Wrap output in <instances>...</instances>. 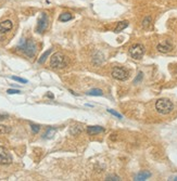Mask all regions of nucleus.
<instances>
[{
    "mask_svg": "<svg viewBox=\"0 0 177 181\" xmlns=\"http://www.w3.org/2000/svg\"><path fill=\"white\" fill-rule=\"evenodd\" d=\"M16 49L20 50L21 52L24 53L28 58H33L35 56L37 52V46L35 41L32 39H22L21 43H18V46L16 47Z\"/></svg>",
    "mask_w": 177,
    "mask_h": 181,
    "instance_id": "obj_1",
    "label": "nucleus"
},
{
    "mask_svg": "<svg viewBox=\"0 0 177 181\" xmlns=\"http://www.w3.org/2000/svg\"><path fill=\"white\" fill-rule=\"evenodd\" d=\"M156 112L161 115H168L171 114L174 110V104L171 100L168 99H159L158 101L156 102Z\"/></svg>",
    "mask_w": 177,
    "mask_h": 181,
    "instance_id": "obj_2",
    "label": "nucleus"
},
{
    "mask_svg": "<svg viewBox=\"0 0 177 181\" xmlns=\"http://www.w3.org/2000/svg\"><path fill=\"white\" fill-rule=\"evenodd\" d=\"M67 65V58L61 52L52 54L50 58V66L52 68H64Z\"/></svg>",
    "mask_w": 177,
    "mask_h": 181,
    "instance_id": "obj_3",
    "label": "nucleus"
},
{
    "mask_svg": "<svg viewBox=\"0 0 177 181\" xmlns=\"http://www.w3.org/2000/svg\"><path fill=\"white\" fill-rule=\"evenodd\" d=\"M111 75H112V77L114 79L125 81V80L128 79L129 72L127 71L125 67H123V66H114V67L112 68Z\"/></svg>",
    "mask_w": 177,
    "mask_h": 181,
    "instance_id": "obj_4",
    "label": "nucleus"
},
{
    "mask_svg": "<svg viewBox=\"0 0 177 181\" xmlns=\"http://www.w3.org/2000/svg\"><path fill=\"white\" fill-rule=\"evenodd\" d=\"M129 55L135 60H140L145 54V47L141 43H136L134 46H131L128 50Z\"/></svg>",
    "mask_w": 177,
    "mask_h": 181,
    "instance_id": "obj_5",
    "label": "nucleus"
},
{
    "mask_svg": "<svg viewBox=\"0 0 177 181\" xmlns=\"http://www.w3.org/2000/svg\"><path fill=\"white\" fill-rule=\"evenodd\" d=\"M12 28H13L12 21L6 20V21L0 22V41L4 40L7 34H8L9 32L12 31Z\"/></svg>",
    "mask_w": 177,
    "mask_h": 181,
    "instance_id": "obj_6",
    "label": "nucleus"
},
{
    "mask_svg": "<svg viewBox=\"0 0 177 181\" xmlns=\"http://www.w3.org/2000/svg\"><path fill=\"white\" fill-rule=\"evenodd\" d=\"M49 25V18L47 15V13H41L39 20H38V23H37V27H36V32L39 33V34H43L44 32L46 31L48 28Z\"/></svg>",
    "mask_w": 177,
    "mask_h": 181,
    "instance_id": "obj_7",
    "label": "nucleus"
},
{
    "mask_svg": "<svg viewBox=\"0 0 177 181\" xmlns=\"http://www.w3.org/2000/svg\"><path fill=\"white\" fill-rule=\"evenodd\" d=\"M13 162L12 155L6 147H0V165H10Z\"/></svg>",
    "mask_w": 177,
    "mask_h": 181,
    "instance_id": "obj_8",
    "label": "nucleus"
},
{
    "mask_svg": "<svg viewBox=\"0 0 177 181\" xmlns=\"http://www.w3.org/2000/svg\"><path fill=\"white\" fill-rule=\"evenodd\" d=\"M156 49L159 52H162V53H167L170 52L172 49H173V46H172V43L168 41V40H165L164 43H159L158 46H156Z\"/></svg>",
    "mask_w": 177,
    "mask_h": 181,
    "instance_id": "obj_9",
    "label": "nucleus"
},
{
    "mask_svg": "<svg viewBox=\"0 0 177 181\" xmlns=\"http://www.w3.org/2000/svg\"><path fill=\"white\" fill-rule=\"evenodd\" d=\"M104 131V128L101 126H89L87 127V133L89 136H95Z\"/></svg>",
    "mask_w": 177,
    "mask_h": 181,
    "instance_id": "obj_10",
    "label": "nucleus"
},
{
    "mask_svg": "<svg viewBox=\"0 0 177 181\" xmlns=\"http://www.w3.org/2000/svg\"><path fill=\"white\" fill-rule=\"evenodd\" d=\"M150 177H151V172L145 170V171L138 172L137 175L134 177V180L135 181H145V180H147L148 178H150Z\"/></svg>",
    "mask_w": 177,
    "mask_h": 181,
    "instance_id": "obj_11",
    "label": "nucleus"
},
{
    "mask_svg": "<svg viewBox=\"0 0 177 181\" xmlns=\"http://www.w3.org/2000/svg\"><path fill=\"white\" fill-rule=\"evenodd\" d=\"M128 26V21H122V22H119L116 27L114 28V33H121L122 31H124L126 27Z\"/></svg>",
    "mask_w": 177,
    "mask_h": 181,
    "instance_id": "obj_12",
    "label": "nucleus"
},
{
    "mask_svg": "<svg viewBox=\"0 0 177 181\" xmlns=\"http://www.w3.org/2000/svg\"><path fill=\"white\" fill-rule=\"evenodd\" d=\"M72 18H73V15H72L70 12H63L60 14V16H59V21L67 22V21H71Z\"/></svg>",
    "mask_w": 177,
    "mask_h": 181,
    "instance_id": "obj_13",
    "label": "nucleus"
},
{
    "mask_svg": "<svg viewBox=\"0 0 177 181\" xmlns=\"http://www.w3.org/2000/svg\"><path fill=\"white\" fill-rule=\"evenodd\" d=\"M83 128L80 126H72L70 128V133L72 136H78L80 133H82Z\"/></svg>",
    "mask_w": 177,
    "mask_h": 181,
    "instance_id": "obj_14",
    "label": "nucleus"
},
{
    "mask_svg": "<svg viewBox=\"0 0 177 181\" xmlns=\"http://www.w3.org/2000/svg\"><path fill=\"white\" fill-rule=\"evenodd\" d=\"M86 95H92V97H100V95H103V92H102V90L101 89H97V88H95V89H91V90H89L88 92H86Z\"/></svg>",
    "mask_w": 177,
    "mask_h": 181,
    "instance_id": "obj_15",
    "label": "nucleus"
},
{
    "mask_svg": "<svg viewBox=\"0 0 177 181\" xmlns=\"http://www.w3.org/2000/svg\"><path fill=\"white\" fill-rule=\"evenodd\" d=\"M55 131H57V129H55V128H52V127H49V128L47 129L46 133L44 135V139L52 138V137H53V135H55Z\"/></svg>",
    "mask_w": 177,
    "mask_h": 181,
    "instance_id": "obj_16",
    "label": "nucleus"
},
{
    "mask_svg": "<svg viewBox=\"0 0 177 181\" xmlns=\"http://www.w3.org/2000/svg\"><path fill=\"white\" fill-rule=\"evenodd\" d=\"M51 52H52V49H48V50H47L46 52H45L43 55H41V56H40V59L38 60V63H39V64H43V63H45V61H46L47 58H48L49 54H50Z\"/></svg>",
    "mask_w": 177,
    "mask_h": 181,
    "instance_id": "obj_17",
    "label": "nucleus"
},
{
    "mask_svg": "<svg viewBox=\"0 0 177 181\" xmlns=\"http://www.w3.org/2000/svg\"><path fill=\"white\" fill-rule=\"evenodd\" d=\"M151 21H152V18H151V16H146V18L142 20V27L145 28V29H147V28H149V26L151 25Z\"/></svg>",
    "mask_w": 177,
    "mask_h": 181,
    "instance_id": "obj_18",
    "label": "nucleus"
},
{
    "mask_svg": "<svg viewBox=\"0 0 177 181\" xmlns=\"http://www.w3.org/2000/svg\"><path fill=\"white\" fill-rule=\"evenodd\" d=\"M10 132H11V128L9 126L0 125V135H6V133H10Z\"/></svg>",
    "mask_w": 177,
    "mask_h": 181,
    "instance_id": "obj_19",
    "label": "nucleus"
},
{
    "mask_svg": "<svg viewBox=\"0 0 177 181\" xmlns=\"http://www.w3.org/2000/svg\"><path fill=\"white\" fill-rule=\"evenodd\" d=\"M108 112H109V113H110V114H112L113 116H115V117H117V118H119V119H122V118H123L122 115H121V114H119V112H116V111L111 110V108H109V110H108Z\"/></svg>",
    "mask_w": 177,
    "mask_h": 181,
    "instance_id": "obj_20",
    "label": "nucleus"
},
{
    "mask_svg": "<svg viewBox=\"0 0 177 181\" xmlns=\"http://www.w3.org/2000/svg\"><path fill=\"white\" fill-rule=\"evenodd\" d=\"M142 78H144V73H142V72H139V73H138V75H137V77L135 78L134 84H138L139 81H141V80H142Z\"/></svg>",
    "mask_w": 177,
    "mask_h": 181,
    "instance_id": "obj_21",
    "label": "nucleus"
},
{
    "mask_svg": "<svg viewBox=\"0 0 177 181\" xmlns=\"http://www.w3.org/2000/svg\"><path fill=\"white\" fill-rule=\"evenodd\" d=\"M31 128H32V131H33L34 133H38L40 130V126H38V125H34V124L31 125Z\"/></svg>",
    "mask_w": 177,
    "mask_h": 181,
    "instance_id": "obj_22",
    "label": "nucleus"
},
{
    "mask_svg": "<svg viewBox=\"0 0 177 181\" xmlns=\"http://www.w3.org/2000/svg\"><path fill=\"white\" fill-rule=\"evenodd\" d=\"M13 80H16L18 83H23V84H26L27 83V79H24V78H20V77H16V76H12L11 77Z\"/></svg>",
    "mask_w": 177,
    "mask_h": 181,
    "instance_id": "obj_23",
    "label": "nucleus"
},
{
    "mask_svg": "<svg viewBox=\"0 0 177 181\" xmlns=\"http://www.w3.org/2000/svg\"><path fill=\"white\" fill-rule=\"evenodd\" d=\"M105 180H110V181H119L121 180L119 179V177H117V176H108L107 178H105Z\"/></svg>",
    "mask_w": 177,
    "mask_h": 181,
    "instance_id": "obj_24",
    "label": "nucleus"
},
{
    "mask_svg": "<svg viewBox=\"0 0 177 181\" xmlns=\"http://www.w3.org/2000/svg\"><path fill=\"white\" fill-rule=\"evenodd\" d=\"M7 92H8V95H18V93H21L20 90L16 89H9Z\"/></svg>",
    "mask_w": 177,
    "mask_h": 181,
    "instance_id": "obj_25",
    "label": "nucleus"
},
{
    "mask_svg": "<svg viewBox=\"0 0 177 181\" xmlns=\"http://www.w3.org/2000/svg\"><path fill=\"white\" fill-rule=\"evenodd\" d=\"M7 118V115H3V114H0V122Z\"/></svg>",
    "mask_w": 177,
    "mask_h": 181,
    "instance_id": "obj_26",
    "label": "nucleus"
},
{
    "mask_svg": "<svg viewBox=\"0 0 177 181\" xmlns=\"http://www.w3.org/2000/svg\"><path fill=\"white\" fill-rule=\"evenodd\" d=\"M48 95V97H49V98H53V95H51V93H48V95Z\"/></svg>",
    "mask_w": 177,
    "mask_h": 181,
    "instance_id": "obj_27",
    "label": "nucleus"
},
{
    "mask_svg": "<svg viewBox=\"0 0 177 181\" xmlns=\"http://www.w3.org/2000/svg\"><path fill=\"white\" fill-rule=\"evenodd\" d=\"M170 180H176V181H177V177H173V178H170Z\"/></svg>",
    "mask_w": 177,
    "mask_h": 181,
    "instance_id": "obj_28",
    "label": "nucleus"
}]
</instances>
